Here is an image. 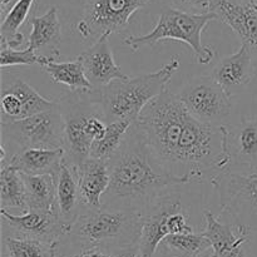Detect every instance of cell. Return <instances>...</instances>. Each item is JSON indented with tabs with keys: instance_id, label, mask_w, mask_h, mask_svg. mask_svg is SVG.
<instances>
[{
	"instance_id": "d6986e66",
	"label": "cell",
	"mask_w": 257,
	"mask_h": 257,
	"mask_svg": "<svg viewBox=\"0 0 257 257\" xmlns=\"http://www.w3.org/2000/svg\"><path fill=\"white\" fill-rule=\"evenodd\" d=\"M30 24L32 32L28 39V47L42 58L52 60L59 59L62 24L57 8L52 7L43 15L33 17Z\"/></svg>"
},
{
	"instance_id": "4316f807",
	"label": "cell",
	"mask_w": 257,
	"mask_h": 257,
	"mask_svg": "<svg viewBox=\"0 0 257 257\" xmlns=\"http://www.w3.org/2000/svg\"><path fill=\"white\" fill-rule=\"evenodd\" d=\"M133 123L135 120L131 119L115 120V122L108 123L107 131L102 140L93 143L92 150H90V158L109 161L113 155L119 150Z\"/></svg>"
},
{
	"instance_id": "5b68a950",
	"label": "cell",
	"mask_w": 257,
	"mask_h": 257,
	"mask_svg": "<svg viewBox=\"0 0 257 257\" xmlns=\"http://www.w3.org/2000/svg\"><path fill=\"white\" fill-rule=\"evenodd\" d=\"M178 68L180 59L178 57H172L170 62L156 72L115 79L97 89L107 123L122 119L136 122L142 110L167 90L168 83Z\"/></svg>"
},
{
	"instance_id": "d590c367",
	"label": "cell",
	"mask_w": 257,
	"mask_h": 257,
	"mask_svg": "<svg viewBox=\"0 0 257 257\" xmlns=\"http://www.w3.org/2000/svg\"><path fill=\"white\" fill-rule=\"evenodd\" d=\"M2 257H9V256H8V255H7V253H5V252H4V251H3V250H2Z\"/></svg>"
},
{
	"instance_id": "83f0119b",
	"label": "cell",
	"mask_w": 257,
	"mask_h": 257,
	"mask_svg": "<svg viewBox=\"0 0 257 257\" xmlns=\"http://www.w3.org/2000/svg\"><path fill=\"white\" fill-rule=\"evenodd\" d=\"M2 250L9 257H55L57 243L15 236H2Z\"/></svg>"
},
{
	"instance_id": "cb8c5ba5",
	"label": "cell",
	"mask_w": 257,
	"mask_h": 257,
	"mask_svg": "<svg viewBox=\"0 0 257 257\" xmlns=\"http://www.w3.org/2000/svg\"><path fill=\"white\" fill-rule=\"evenodd\" d=\"M38 64L49 74L53 82L65 85L69 88L70 92L93 90L92 84L85 77L83 65L78 58H75L74 60H68V62H58V60L39 57Z\"/></svg>"
},
{
	"instance_id": "e0dca14e",
	"label": "cell",
	"mask_w": 257,
	"mask_h": 257,
	"mask_svg": "<svg viewBox=\"0 0 257 257\" xmlns=\"http://www.w3.org/2000/svg\"><path fill=\"white\" fill-rule=\"evenodd\" d=\"M211 13L231 28L253 53H257V10L236 0H216Z\"/></svg>"
},
{
	"instance_id": "d6a6232c",
	"label": "cell",
	"mask_w": 257,
	"mask_h": 257,
	"mask_svg": "<svg viewBox=\"0 0 257 257\" xmlns=\"http://www.w3.org/2000/svg\"><path fill=\"white\" fill-rule=\"evenodd\" d=\"M156 255H157V257H181V256L175 255V253H172L171 251H168L167 248L163 247L162 245L160 246V248H158V251H157V253H156ZM195 257H213L212 256V250H208V251H206L205 253H202V255H198V256H195Z\"/></svg>"
},
{
	"instance_id": "2e32d148",
	"label": "cell",
	"mask_w": 257,
	"mask_h": 257,
	"mask_svg": "<svg viewBox=\"0 0 257 257\" xmlns=\"http://www.w3.org/2000/svg\"><path fill=\"white\" fill-rule=\"evenodd\" d=\"M110 34H104L95 40L85 52L78 55L82 63L85 77L93 89H100L115 79L128 78L115 63L109 44Z\"/></svg>"
},
{
	"instance_id": "f1b7e54d",
	"label": "cell",
	"mask_w": 257,
	"mask_h": 257,
	"mask_svg": "<svg viewBox=\"0 0 257 257\" xmlns=\"http://www.w3.org/2000/svg\"><path fill=\"white\" fill-rule=\"evenodd\" d=\"M161 245L175 255L195 257L211 250V242L203 233H177L170 235Z\"/></svg>"
},
{
	"instance_id": "603a6c76",
	"label": "cell",
	"mask_w": 257,
	"mask_h": 257,
	"mask_svg": "<svg viewBox=\"0 0 257 257\" xmlns=\"http://www.w3.org/2000/svg\"><path fill=\"white\" fill-rule=\"evenodd\" d=\"M22 176L24 180L28 211L58 212L57 185L54 176Z\"/></svg>"
},
{
	"instance_id": "52a82bcc",
	"label": "cell",
	"mask_w": 257,
	"mask_h": 257,
	"mask_svg": "<svg viewBox=\"0 0 257 257\" xmlns=\"http://www.w3.org/2000/svg\"><path fill=\"white\" fill-rule=\"evenodd\" d=\"M57 102V100H55ZM3 143L9 141L19 150L64 147V119L58 103L49 110L14 122H0Z\"/></svg>"
},
{
	"instance_id": "e575fe53",
	"label": "cell",
	"mask_w": 257,
	"mask_h": 257,
	"mask_svg": "<svg viewBox=\"0 0 257 257\" xmlns=\"http://www.w3.org/2000/svg\"><path fill=\"white\" fill-rule=\"evenodd\" d=\"M117 257H137V248H135V250L124 251V252H120L119 255H117Z\"/></svg>"
},
{
	"instance_id": "7c38bea8",
	"label": "cell",
	"mask_w": 257,
	"mask_h": 257,
	"mask_svg": "<svg viewBox=\"0 0 257 257\" xmlns=\"http://www.w3.org/2000/svg\"><path fill=\"white\" fill-rule=\"evenodd\" d=\"M0 216L2 236L27 237L47 243H57L68 233L58 212L27 211L14 215L9 211L0 210Z\"/></svg>"
},
{
	"instance_id": "9c48e42d",
	"label": "cell",
	"mask_w": 257,
	"mask_h": 257,
	"mask_svg": "<svg viewBox=\"0 0 257 257\" xmlns=\"http://www.w3.org/2000/svg\"><path fill=\"white\" fill-rule=\"evenodd\" d=\"M220 201L222 213H227L236 225L257 231V176L220 173L210 181Z\"/></svg>"
},
{
	"instance_id": "7a4b0ae2",
	"label": "cell",
	"mask_w": 257,
	"mask_h": 257,
	"mask_svg": "<svg viewBox=\"0 0 257 257\" xmlns=\"http://www.w3.org/2000/svg\"><path fill=\"white\" fill-rule=\"evenodd\" d=\"M110 183L102 207L124 208L145 213L167 196L171 188L187 181L168 173L146 143L136 122L128 131L119 150L108 161Z\"/></svg>"
},
{
	"instance_id": "f546056e",
	"label": "cell",
	"mask_w": 257,
	"mask_h": 257,
	"mask_svg": "<svg viewBox=\"0 0 257 257\" xmlns=\"http://www.w3.org/2000/svg\"><path fill=\"white\" fill-rule=\"evenodd\" d=\"M55 257H117V255L105 248L78 242L65 235L57 242Z\"/></svg>"
},
{
	"instance_id": "6da1fadb",
	"label": "cell",
	"mask_w": 257,
	"mask_h": 257,
	"mask_svg": "<svg viewBox=\"0 0 257 257\" xmlns=\"http://www.w3.org/2000/svg\"><path fill=\"white\" fill-rule=\"evenodd\" d=\"M136 124L160 165L188 183L211 181L230 167L227 125L198 120L177 94L162 93Z\"/></svg>"
},
{
	"instance_id": "ac0fdd59",
	"label": "cell",
	"mask_w": 257,
	"mask_h": 257,
	"mask_svg": "<svg viewBox=\"0 0 257 257\" xmlns=\"http://www.w3.org/2000/svg\"><path fill=\"white\" fill-rule=\"evenodd\" d=\"M256 74L253 52L246 44L215 65L211 77L231 94V89L247 85Z\"/></svg>"
},
{
	"instance_id": "9a60e30c",
	"label": "cell",
	"mask_w": 257,
	"mask_h": 257,
	"mask_svg": "<svg viewBox=\"0 0 257 257\" xmlns=\"http://www.w3.org/2000/svg\"><path fill=\"white\" fill-rule=\"evenodd\" d=\"M230 172L257 176V117H245L228 127Z\"/></svg>"
},
{
	"instance_id": "30bf717a",
	"label": "cell",
	"mask_w": 257,
	"mask_h": 257,
	"mask_svg": "<svg viewBox=\"0 0 257 257\" xmlns=\"http://www.w3.org/2000/svg\"><path fill=\"white\" fill-rule=\"evenodd\" d=\"M151 0H85L77 32L84 40L95 42L104 34L119 33L131 18Z\"/></svg>"
},
{
	"instance_id": "44dd1931",
	"label": "cell",
	"mask_w": 257,
	"mask_h": 257,
	"mask_svg": "<svg viewBox=\"0 0 257 257\" xmlns=\"http://www.w3.org/2000/svg\"><path fill=\"white\" fill-rule=\"evenodd\" d=\"M54 178L57 185L58 213L69 232L70 227L74 225L82 211L84 210L80 197L77 168L70 166L64 160L59 172Z\"/></svg>"
},
{
	"instance_id": "8992f818",
	"label": "cell",
	"mask_w": 257,
	"mask_h": 257,
	"mask_svg": "<svg viewBox=\"0 0 257 257\" xmlns=\"http://www.w3.org/2000/svg\"><path fill=\"white\" fill-rule=\"evenodd\" d=\"M213 20H217L213 13L193 14L183 12L177 8H170L161 13L155 28L143 35H130L124 43L133 50L138 52L145 47H155L165 40H177L187 44L192 49L196 60L200 64H210L216 52L210 45H203L201 37L203 30Z\"/></svg>"
},
{
	"instance_id": "4dcf8cb0",
	"label": "cell",
	"mask_w": 257,
	"mask_h": 257,
	"mask_svg": "<svg viewBox=\"0 0 257 257\" xmlns=\"http://www.w3.org/2000/svg\"><path fill=\"white\" fill-rule=\"evenodd\" d=\"M39 63V55L27 47L25 49H15L9 47H0V67H17V65H33Z\"/></svg>"
},
{
	"instance_id": "8fae6325",
	"label": "cell",
	"mask_w": 257,
	"mask_h": 257,
	"mask_svg": "<svg viewBox=\"0 0 257 257\" xmlns=\"http://www.w3.org/2000/svg\"><path fill=\"white\" fill-rule=\"evenodd\" d=\"M177 97L193 117L210 124H220L232 110L231 94L211 75L190 79Z\"/></svg>"
},
{
	"instance_id": "836d02e7",
	"label": "cell",
	"mask_w": 257,
	"mask_h": 257,
	"mask_svg": "<svg viewBox=\"0 0 257 257\" xmlns=\"http://www.w3.org/2000/svg\"><path fill=\"white\" fill-rule=\"evenodd\" d=\"M236 2L240 3V4L247 5V7H251L257 10V0H236Z\"/></svg>"
},
{
	"instance_id": "3957f363",
	"label": "cell",
	"mask_w": 257,
	"mask_h": 257,
	"mask_svg": "<svg viewBox=\"0 0 257 257\" xmlns=\"http://www.w3.org/2000/svg\"><path fill=\"white\" fill-rule=\"evenodd\" d=\"M57 103L64 119L65 162L78 168L89 160L93 143L102 140L107 131L98 90L70 92Z\"/></svg>"
},
{
	"instance_id": "484cf974",
	"label": "cell",
	"mask_w": 257,
	"mask_h": 257,
	"mask_svg": "<svg viewBox=\"0 0 257 257\" xmlns=\"http://www.w3.org/2000/svg\"><path fill=\"white\" fill-rule=\"evenodd\" d=\"M35 0H17L12 7L3 14L0 27V47L15 48L24 43V35L20 29L28 20Z\"/></svg>"
},
{
	"instance_id": "ffe728a7",
	"label": "cell",
	"mask_w": 257,
	"mask_h": 257,
	"mask_svg": "<svg viewBox=\"0 0 257 257\" xmlns=\"http://www.w3.org/2000/svg\"><path fill=\"white\" fill-rule=\"evenodd\" d=\"M80 197L84 208L97 210L103 206V197L109 188L108 161L89 158L77 168Z\"/></svg>"
},
{
	"instance_id": "5bb4252c",
	"label": "cell",
	"mask_w": 257,
	"mask_h": 257,
	"mask_svg": "<svg viewBox=\"0 0 257 257\" xmlns=\"http://www.w3.org/2000/svg\"><path fill=\"white\" fill-rule=\"evenodd\" d=\"M203 235L210 240L213 257H255L247 247L251 232L245 226L223 223L210 211L203 212Z\"/></svg>"
},
{
	"instance_id": "7402d4cb",
	"label": "cell",
	"mask_w": 257,
	"mask_h": 257,
	"mask_svg": "<svg viewBox=\"0 0 257 257\" xmlns=\"http://www.w3.org/2000/svg\"><path fill=\"white\" fill-rule=\"evenodd\" d=\"M65 160L64 148L58 150H40V148H28L19 150L9 157L2 158L10 167L17 170L22 175L57 176Z\"/></svg>"
},
{
	"instance_id": "4fadbf2b",
	"label": "cell",
	"mask_w": 257,
	"mask_h": 257,
	"mask_svg": "<svg viewBox=\"0 0 257 257\" xmlns=\"http://www.w3.org/2000/svg\"><path fill=\"white\" fill-rule=\"evenodd\" d=\"M57 104L40 95L23 78L3 75L2 97H0V115L2 122H14L52 109Z\"/></svg>"
},
{
	"instance_id": "277c9868",
	"label": "cell",
	"mask_w": 257,
	"mask_h": 257,
	"mask_svg": "<svg viewBox=\"0 0 257 257\" xmlns=\"http://www.w3.org/2000/svg\"><path fill=\"white\" fill-rule=\"evenodd\" d=\"M142 225L143 215L136 211L113 207L84 208L67 236L119 255L128 250H138Z\"/></svg>"
},
{
	"instance_id": "d4e9b609",
	"label": "cell",
	"mask_w": 257,
	"mask_h": 257,
	"mask_svg": "<svg viewBox=\"0 0 257 257\" xmlns=\"http://www.w3.org/2000/svg\"><path fill=\"white\" fill-rule=\"evenodd\" d=\"M0 210L28 211L25 200V186L22 173L0 161Z\"/></svg>"
},
{
	"instance_id": "ba28073f",
	"label": "cell",
	"mask_w": 257,
	"mask_h": 257,
	"mask_svg": "<svg viewBox=\"0 0 257 257\" xmlns=\"http://www.w3.org/2000/svg\"><path fill=\"white\" fill-rule=\"evenodd\" d=\"M195 232L177 196H167L143 213L137 257H155L161 243L170 235Z\"/></svg>"
},
{
	"instance_id": "1f68e13d",
	"label": "cell",
	"mask_w": 257,
	"mask_h": 257,
	"mask_svg": "<svg viewBox=\"0 0 257 257\" xmlns=\"http://www.w3.org/2000/svg\"><path fill=\"white\" fill-rule=\"evenodd\" d=\"M177 9L193 14H207L211 13L216 0H172Z\"/></svg>"
}]
</instances>
